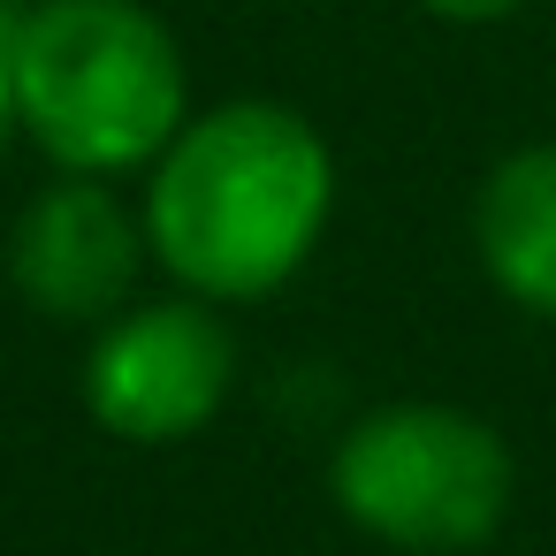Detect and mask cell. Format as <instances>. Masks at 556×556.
Listing matches in <instances>:
<instances>
[{
  "instance_id": "cell-3",
  "label": "cell",
  "mask_w": 556,
  "mask_h": 556,
  "mask_svg": "<svg viewBox=\"0 0 556 556\" xmlns=\"http://www.w3.org/2000/svg\"><path fill=\"white\" fill-rule=\"evenodd\" d=\"M336 518L396 556H472L518 510V457L495 419L450 396H381L328 434Z\"/></svg>"
},
{
  "instance_id": "cell-6",
  "label": "cell",
  "mask_w": 556,
  "mask_h": 556,
  "mask_svg": "<svg viewBox=\"0 0 556 556\" xmlns=\"http://www.w3.org/2000/svg\"><path fill=\"white\" fill-rule=\"evenodd\" d=\"M472 260L503 305L556 328V138H526L472 184Z\"/></svg>"
},
{
  "instance_id": "cell-7",
  "label": "cell",
  "mask_w": 556,
  "mask_h": 556,
  "mask_svg": "<svg viewBox=\"0 0 556 556\" xmlns=\"http://www.w3.org/2000/svg\"><path fill=\"white\" fill-rule=\"evenodd\" d=\"M412 9L450 31H495V24H518L526 9H541V0H412Z\"/></svg>"
},
{
  "instance_id": "cell-9",
  "label": "cell",
  "mask_w": 556,
  "mask_h": 556,
  "mask_svg": "<svg viewBox=\"0 0 556 556\" xmlns=\"http://www.w3.org/2000/svg\"><path fill=\"white\" fill-rule=\"evenodd\" d=\"M9 9H31V0H9Z\"/></svg>"
},
{
  "instance_id": "cell-8",
  "label": "cell",
  "mask_w": 556,
  "mask_h": 556,
  "mask_svg": "<svg viewBox=\"0 0 556 556\" xmlns=\"http://www.w3.org/2000/svg\"><path fill=\"white\" fill-rule=\"evenodd\" d=\"M16 31H24V9L0 0V153L16 146Z\"/></svg>"
},
{
  "instance_id": "cell-1",
  "label": "cell",
  "mask_w": 556,
  "mask_h": 556,
  "mask_svg": "<svg viewBox=\"0 0 556 556\" xmlns=\"http://www.w3.org/2000/svg\"><path fill=\"white\" fill-rule=\"evenodd\" d=\"M153 275L222 313L282 298L328 244L343 168L328 130L290 100H206L130 184Z\"/></svg>"
},
{
  "instance_id": "cell-4",
  "label": "cell",
  "mask_w": 556,
  "mask_h": 556,
  "mask_svg": "<svg viewBox=\"0 0 556 556\" xmlns=\"http://www.w3.org/2000/svg\"><path fill=\"white\" fill-rule=\"evenodd\" d=\"M244 381L237 313L191 298V290H146L123 313H108L85 336V412L100 434L130 450H176L206 434Z\"/></svg>"
},
{
  "instance_id": "cell-5",
  "label": "cell",
  "mask_w": 556,
  "mask_h": 556,
  "mask_svg": "<svg viewBox=\"0 0 556 556\" xmlns=\"http://www.w3.org/2000/svg\"><path fill=\"white\" fill-rule=\"evenodd\" d=\"M0 275L24 298V313L92 336L108 313L146 298V275H153L138 191L108 176L47 168V184L16 206L9 237H0Z\"/></svg>"
},
{
  "instance_id": "cell-2",
  "label": "cell",
  "mask_w": 556,
  "mask_h": 556,
  "mask_svg": "<svg viewBox=\"0 0 556 556\" xmlns=\"http://www.w3.org/2000/svg\"><path fill=\"white\" fill-rule=\"evenodd\" d=\"M199 85L153 0H31L16 31V138L62 176L138 184Z\"/></svg>"
}]
</instances>
